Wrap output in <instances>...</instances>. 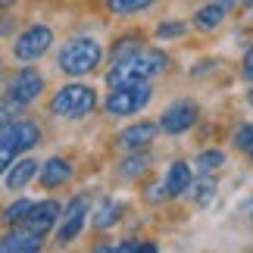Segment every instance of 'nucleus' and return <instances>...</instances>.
I'll return each mask as SVG.
<instances>
[{"label": "nucleus", "mask_w": 253, "mask_h": 253, "mask_svg": "<svg viewBox=\"0 0 253 253\" xmlns=\"http://www.w3.org/2000/svg\"><path fill=\"white\" fill-rule=\"evenodd\" d=\"M166 69H169L166 50H160V47H141V50H134L131 56H125V60L110 66L106 87L128 84V82H150V79H157V75H163Z\"/></svg>", "instance_id": "nucleus-1"}, {"label": "nucleus", "mask_w": 253, "mask_h": 253, "mask_svg": "<svg viewBox=\"0 0 253 253\" xmlns=\"http://www.w3.org/2000/svg\"><path fill=\"white\" fill-rule=\"evenodd\" d=\"M103 63V44L91 35H75L60 47V56H56V69L69 79H84L91 75L97 66Z\"/></svg>", "instance_id": "nucleus-2"}, {"label": "nucleus", "mask_w": 253, "mask_h": 253, "mask_svg": "<svg viewBox=\"0 0 253 253\" xmlns=\"http://www.w3.org/2000/svg\"><path fill=\"white\" fill-rule=\"evenodd\" d=\"M153 100V87L150 82H128V84H116L110 87L103 100V113L110 119H125V116H138L150 106Z\"/></svg>", "instance_id": "nucleus-3"}, {"label": "nucleus", "mask_w": 253, "mask_h": 253, "mask_svg": "<svg viewBox=\"0 0 253 253\" xmlns=\"http://www.w3.org/2000/svg\"><path fill=\"white\" fill-rule=\"evenodd\" d=\"M94 110H97V91L91 84H82V82L63 84L50 97V113L60 116V119H84Z\"/></svg>", "instance_id": "nucleus-4"}, {"label": "nucleus", "mask_w": 253, "mask_h": 253, "mask_svg": "<svg viewBox=\"0 0 253 253\" xmlns=\"http://www.w3.org/2000/svg\"><path fill=\"white\" fill-rule=\"evenodd\" d=\"M53 47V32L50 25H28L22 35L13 41V56L19 63H35Z\"/></svg>", "instance_id": "nucleus-5"}, {"label": "nucleus", "mask_w": 253, "mask_h": 253, "mask_svg": "<svg viewBox=\"0 0 253 253\" xmlns=\"http://www.w3.org/2000/svg\"><path fill=\"white\" fill-rule=\"evenodd\" d=\"M87 212H91V203H87L84 194H75V197L66 203V210L60 212V225H56V244L66 247V244H72L75 238L82 235V228H84V222H87Z\"/></svg>", "instance_id": "nucleus-6"}, {"label": "nucleus", "mask_w": 253, "mask_h": 253, "mask_svg": "<svg viewBox=\"0 0 253 253\" xmlns=\"http://www.w3.org/2000/svg\"><path fill=\"white\" fill-rule=\"evenodd\" d=\"M0 144H6L16 157L19 153H28L41 144V125L32 122V119H13L9 125L0 128Z\"/></svg>", "instance_id": "nucleus-7"}, {"label": "nucleus", "mask_w": 253, "mask_h": 253, "mask_svg": "<svg viewBox=\"0 0 253 253\" xmlns=\"http://www.w3.org/2000/svg\"><path fill=\"white\" fill-rule=\"evenodd\" d=\"M197 116H200V106L197 100H175L169 103L160 116V128L166 134H184L197 125Z\"/></svg>", "instance_id": "nucleus-8"}, {"label": "nucleus", "mask_w": 253, "mask_h": 253, "mask_svg": "<svg viewBox=\"0 0 253 253\" xmlns=\"http://www.w3.org/2000/svg\"><path fill=\"white\" fill-rule=\"evenodd\" d=\"M41 91H44V75L35 69V66H22L13 79H9V87H6V97H13L16 103H22V106H28V103H35L38 97H41Z\"/></svg>", "instance_id": "nucleus-9"}, {"label": "nucleus", "mask_w": 253, "mask_h": 253, "mask_svg": "<svg viewBox=\"0 0 253 253\" xmlns=\"http://www.w3.org/2000/svg\"><path fill=\"white\" fill-rule=\"evenodd\" d=\"M60 212H63V203H60V200H53V197L38 200V203H32L28 216L22 219V228H28L32 235L47 238V235L56 228V219H60Z\"/></svg>", "instance_id": "nucleus-10"}, {"label": "nucleus", "mask_w": 253, "mask_h": 253, "mask_svg": "<svg viewBox=\"0 0 253 253\" xmlns=\"http://www.w3.org/2000/svg\"><path fill=\"white\" fill-rule=\"evenodd\" d=\"M157 131H160V125H157V122H147V119H141V122L128 125L125 131H119V138H116V144H119L122 150H144V147H150V141L157 138Z\"/></svg>", "instance_id": "nucleus-11"}, {"label": "nucleus", "mask_w": 253, "mask_h": 253, "mask_svg": "<svg viewBox=\"0 0 253 253\" xmlns=\"http://www.w3.org/2000/svg\"><path fill=\"white\" fill-rule=\"evenodd\" d=\"M75 175V166L66 157H50L47 163H41V166H38V175L35 178L44 184V188H63L66 181H69Z\"/></svg>", "instance_id": "nucleus-12"}, {"label": "nucleus", "mask_w": 253, "mask_h": 253, "mask_svg": "<svg viewBox=\"0 0 253 253\" xmlns=\"http://www.w3.org/2000/svg\"><path fill=\"white\" fill-rule=\"evenodd\" d=\"M231 9V0H207V6L197 9V16H194V25L200 28V32H216V28L225 22Z\"/></svg>", "instance_id": "nucleus-13"}, {"label": "nucleus", "mask_w": 253, "mask_h": 253, "mask_svg": "<svg viewBox=\"0 0 253 253\" xmlns=\"http://www.w3.org/2000/svg\"><path fill=\"white\" fill-rule=\"evenodd\" d=\"M41 247H44L41 235H32L28 228H19V225H16V231H9V235L0 241V253H35Z\"/></svg>", "instance_id": "nucleus-14"}, {"label": "nucleus", "mask_w": 253, "mask_h": 253, "mask_svg": "<svg viewBox=\"0 0 253 253\" xmlns=\"http://www.w3.org/2000/svg\"><path fill=\"white\" fill-rule=\"evenodd\" d=\"M38 166H41V163L32 160V157L13 160V163H9V169L3 172V175H6V188H9V191H22L25 184H32L35 175H38Z\"/></svg>", "instance_id": "nucleus-15"}, {"label": "nucleus", "mask_w": 253, "mask_h": 253, "mask_svg": "<svg viewBox=\"0 0 253 253\" xmlns=\"http://www.w3.org/2000/svg\"><path fill=\"white\" fill-rule=\"evenodd\" d=\"M191 178H194V169H191V163H184V160H175L172 166L166 169V178H163L166 197H181V194L188 191Z\"/></svg>", "instance_id": "nucleus-16"}, {"label": "nucleus", "mask_w": 253, "mask_h": 253, "mask_svg": "<svg viewBox=\"0 0 253 253\" xmlns=\"http://www.w3.org/2000/svg\"><path fill=\"white\" fill-rule=\"evenodd\" d=\"M87 216H91V225H94V228L106 231V228H113L116 222L122 219V203H119V200H113V197H106V200L97 203L94 212H87Z\"/></svg>", "instance_id": "nucleus-17"}, {"label": "nucleus", "mask_w": 253, "mask_h": 253, "mask_svg": "<svg viewBox=\"0 0 253 253\" xmlns=\"http://www.w3.org/2000/svg\"><path fill=\"white\" fill-rule=\"evenodd\" d=\"M184 194H191V200L197 203V207H210V203L216 200V194H219V184H216L212 175H200L197 181L191 178V184H188V191H184Z\"/></svg>", "instance_id": "nucleus-18"}, {"label": "nucleus", "mask_w": 253, "mask_h": 253, "mask_svg": "<svg viewBox=\"0 0 253 253\" xmlns=\"http://www.w3.org/2000/svg\"><path fill=\"white\" fill-rule=\"evenodd\" d=\"M150 169V153L144 150H128V157L119 163V178H141Z\"/></svg>", "instance_id": "nucleus-19"}, {"label": "nucleus", "mask_w": 253, "mask_h": 253, "mask_svg": "<svg viewBox=\"0 0 253 253\" xmlns=\"http://www.w3.org/2000/svg\"><path fill=\"white\" fill-rule=\"evenodd\" d=\"M222 166H225V150H219V147H210V150H203L197 153V160H194V172L197 175H212V172H219Z\"/></svg>", "instance_id": "nucleus-20"}, {"label": "nucleus", "mask_w": 253, "mask_h": 253, "mask_svg": "<svg viewBox=\"0 0 253 253\" xmlns=\"http://www.w3.org/2000/svg\"><path fill=\"white\" fill-rule=\"evenodd\" d=\"M141 47H144V38H141V35H122L119 41L113 44L110 60H113V63H119V60H125V56H131L134 50H141Z\"/></svg>", "instance_id": "nucleus-21"}, {"label": "nucleus", "mask_w": 253, "mask_h": 253, "mask_svg": "<svg viewBox=\"0 0 253 253\" xmlns=\"http://www.w3.org/2000/svg\"><path fill=\"white\" fill-rule=\"evenodd\" d=\"M32 203L35 200H28V197H19V200H13L9 207L3 210V225H9V228H16V225H22V219L28 216V210H32Z\"/></svg>", "instance_id": "nucleus-22"}, {"label": "nucleus", "mask_w": 253, "mask_h": 253, "mask_svg": "<svg viewBox=\"0 0 253 253\" xmlns=\"http://www.w3.org/2000/svg\"><path fill=\"white\" fill-rule=\"evenodd\" d=\"M157 0H103V6L116 16H131V13H141V9L153 6Z\"/></svg>", "instance_id": "nucleus-23"}, {"label": "nucleus", "mask_w": 253, "mask_h": 253, "mask_svg": "<svg viewBox=\"0 0 253 253\" xmlns=\"http://www.w3.org/2000/svg\"><path fill=\"white\" fill-rule=\"evenodd\" d=\"M188 35V22H178V19H169V22L157 25V38L160 41H178V38Z\"/></svg>", "instance_id": "nucleus-24"}, {"label": "nucleus", "mask_w": 253, "mask_h": 253, "mask_svg": "<svg viewBox=\"0 0 253 253\" xmlns=\"http://www.w3.org/2000/svg\"><path fill=\"white\" fill-rule=\"evenodd\" d=\"M100 250H119V253H157V244H147V241H119V244L100 247Z\"/></svg>", "instance_id": "nucleus-25"}, {"label": "nucleus", "mask_w": 253, "mask_h": 253, "mask_svg": "<svg viewBox=\"0 0 253 253\" xmlns=\"http://www.w3.org/2000/svg\"><path fill=\"white\" fill-rule=\"evenodd\" d=\"M22 110H25V106L16 103L13 97H0V128H3V125H9L13 119H19V116H22Z\"/></svg>", "instance_id": "nucleus-26"}, {"label": "nucleus", "mask_w": 253, "mask_h": 253, "mask_svg": "<svg viewBox=\"0 0 253 253\" xmlns=\"http://www.w3.org/2000/svg\"><path fill=\"white\" fill-rule=\"evenodd\" d=\"M253 141V122H244L241 128H235V134H231V147L235 150H247Z\"/></svg>", "instance_id": "nucleus-27"}, {"label": "nucleus", "mask_w": 253, "mask_h": 253, "mask_svg": "<svg viewBox=\"0 0 253 253\" xmlns=\"http://www.w3.org/2000/svg\"><path fill=\"white\" fill-rule=\"evenodd\" d=\"M241 79L253 84V47L244 53V63H241Z\"/></svg>", "instance_id": "nucleus-28"}, {"label": "nucleus", "mask_w": 253, "mask_h": 253, "mask_svg": "<svg viewBox=\"0 0 253 253\" xmlns=\"http://www.w3.org/2000/svg\"><path fill=\"white\" fill-rule=\"evenodd\" d=\"M16 160V153L6 147V144H0V178H3V172L9 169V163Z\"/></svg>", "instance_id": "nucleus-29"}, {"label": "nucleus", "mask_w": 253, "mask_h": 253, "mask_svg": "<svg viewBox=\"0 0 253 253\" xmlns=\"http://www.w3.org/2000/svg\"><path fill=\"white\" fill-rule=\"evenodd\" d=\"M144 197H147L150 203H160L163 197H166V191H163V184H150V188H147V194H144Z\"/></svg>", "instance_id": "nucleus-30"}, {"label": "nucleus", "mask_w": 253, "mask_h": 253, "mask_svg": "<svg viewBox=\"0 0 253 253\" xmlns=\"http://www.w3.org/2000/svg\"><path fill=\"white\" fill-rule=\"evenodd\" d=\"M9 32H13V16L0 19V35H9Z\"/></svg>", "instance_id": "nucleus-31"}, {"label": "nucleus", "mask_w": 253, "mask_h": 253, "mask_svg": "<svg viewBox=\"0 0 253 253\" xmlns=\"http://www.w3.org/2000/svg\"><path fill=\"white\" fill-rule=\"evenodd\" d=\"M212 69V63H200V69H194V75H207Z\"/></svg>", "instance_id": "nucleus-32"}, {"label": "nucleus", "mask_w": 253, "mask_h": 253, "mask_svg": "<svg viewBox=\"0 0 253 253\" xmlns=\"http://www.w3.org/2000/svg\"><path fill=\"white\" fill-rule=\"evenodd\" d=\"M13 3H16V0H0V9H9Z\"/></svg>", "instance_id": "nucleus-33"}, {"label": "nucleus", "mask_w": 253, "mask_h": 253, "mask_svg": "<svg viewBox=\"0 0 253 253\" xmlns=\"http://www.w3.org/2000/svg\"><path fill=\"white\" fill-rule=\"evenodd\" d=\"M247 103L253 106V87H250V91H247Z\"/></svg>", "instance_id": "nucleus-34"}, {"label": "nucleus", "mask_w": 253, "mask_h": 253, "mask_svg": "<svg viewBox=\"0 0 253 253\" xmlns=\"http://www.w3.org/2000/svg\"><path fill=\"white\" fill-rule=\"evenodd\" d=\"M244 153H247V157H250V160H253V141H250V147H247V150H244Z\"/></svg>", "instance_id": "nucleus-35"}, {"label": "nucleus", "mask_w": 253, "mask_h": 253, "mask_svg": "<svg viewBox=\"0 0 253 253\" xmlns=\"http://www.w3.org/2000/svg\"><path fill=\"white\" fill-rule=\"evenodd\" d=\"M241 6H253V0H241Z\"/></svg>", "instance_id": "nucleus-36"}, {"label": "nucleus", "mask_w": 253, "mask_h": 253, "mask_svg": "<svg viewBox=\"0 0 253 253\" xmlns=\"http://www.w3.org/2000/svg\"><path fill=\"white\" fill-rule=\"evenodd\" d=\"M0 72H3V69H0Z\"/></svg>", "instance_id": "nucleus-37"}, {"label": "nucleus", "mask_w": 253, "mask_h": 253, "mask_svg": "<svg viewBox=\"0 0 253 253\" xmlns=\"http://www.w3.org/2000/svg\"><path fill=\"white\" fill-rule=\"evenodd\" d=\"M250 9H253V6H250Z\"/></svg>", "instance_id": "nucleus-38"}]
</instances>
